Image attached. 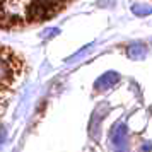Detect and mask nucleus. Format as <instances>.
<instances>
[{
  "mask_svg": "<svg viewBox=\"0 0 152 152\" xmlns=\"http://www.w3.org/2000/svg\"><path fill=\"white\" fill-rule=\"evenodd\" d=\"M116 79H118V75L116 74H106V75H103L99 80L96 82V89L97 91H103L104 87H108V86H111V84H115L116 82Z\"/></svg>",
  "mask_w": 152,
  "mask_h": 152,
  "instance_id": "2",
  "label": "nucleus"
},
{
  "mask_svg": "<svg viewBox=\"0 0 152 152\" xmlns=\"http://www.w3.org/2000/svg\"><path fill=\"white\" fill-rule=\"evenodd\" d=\"M5 138H7V130H5V126L0 125V144H4Z\"/></svg>",
  "mask_w": 152,
  "mask_h": 152,
  "instance_id": "3",
  "label": "nucleus"
},
{
  "mask_svg": "<svg viewBox=\"0 0 152 152\" xmlns=\"http://www.w3.org/2000/svg\"><path fill=\"white\" fill-rule=\"evenodd\" d=\"M14 62H12V51L0 53V89H5L14 79Z\"/></svg>",
  "mask_w": 152,
  "mask_h": 152,
  "instance_id": "1",
  "label": "nucleus"
},
{
  "mask_svg": "<svg viewBox=\"0 0 152 152\" xmlns=\"http://www.w3.org/2000/svg\"><path fill=\"white\" fill-rule=\"evenodd\" d=\"M55 34H58V29H50V31L45 33V36H55Z\"/></svg>",
  "mask_w": 152,
  "mask_h": 152,
  "instance_id": "4",
  "label": "nucleus"
}]
</instances>
